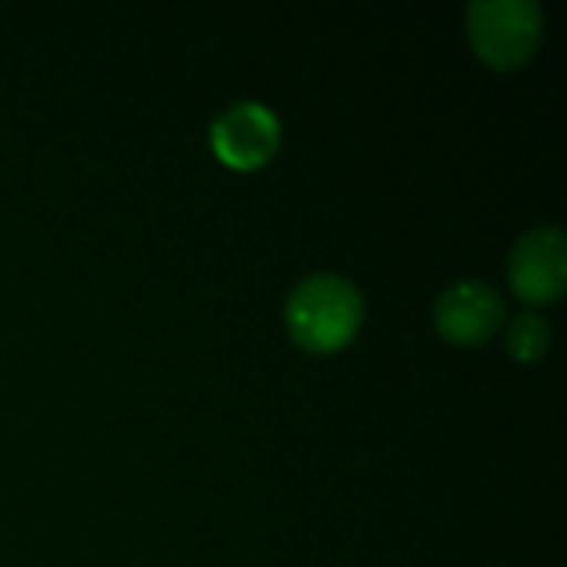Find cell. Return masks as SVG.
<instances>
[{"label":"cell","mask_w":567,"mask_h":567,"mask_svg":"<svg viewBox=\"0 0 567 567\" xmlns=\"http://www.w3.org/2000/svg\"><path fill=\"white\" fill-rule=\"evenodd\" d=\"M551 346V326L535 316V312H522L512 319L508 326V352L518 359V362H535L548 352Z\"/></svg>","instance_id":"6"},{"label":"cell","mask_w":567,"mask_h":567,"mask_svg":"<svg viewBox=\"0 0 567 567\" xmlns=\"http://www.w3.org/2000/svg\"><path fill=\"white\" fill-rule=\"evenodd\" d=\"M502 322L505 296L482 279L452 282L435 302V329L458 346H482L498 332Z\"/></svg>","instance_id":"5"},{"label":"cell","mask_w":567,"mask_h":567,"mask_svg":"<svg viewBox=\"0 0 567 567\" xmlns=\"http://www.w3.org/2000/svg\"><path fill=\"white\" fill-rule=\"evenodd\" d=\"M279 140H282V123L259 100H239L226 106L209 126L213 153L233 169H259L262 163L272 159Z\"/></svg>","instance_id":"3"},{"label":"cell","mask_w":567,"mask_h":567,"mask_svg":"<svg viewBox=\"0 0 567 567\" xmlns=\"http://www.w3.org/2000/svg\"><path fill=\"white\" fill-rule=\"evenodd\" d=\"M545 30V13L535 0H475L468 7V37L478 56L492 66H522Z\"/></svg>","instance_id":"2"},{"label":"cell","mask_w":567,"mask_h":567,"mask_svg":"<svg viewBox=\"0 0 567 567\" xmlns=\"http://www.w3.org/2000/svg\"><path fill=\"white\" fill-rule=\"evenodd\" d=\"M508 279L525 302H555L567 286V243L558 226H535L508 256Z\"/></svg>","instance_id":"4"},{"label":"cell","mask_w":567,"mask_h":567,"mask_svg":"<svg viewBox=\"0 0 567 567\" xmlns=\"http://www.w3.org/2000/svg\"><path fill=\"white\" fill-rule=\"evenodd\" d=\"M365 302L355 282L336 272L302 279L286 302L289 336L309 352H336L349 346L362 326Z\"/></svg>","instance_id":"1"}]
</instances>
